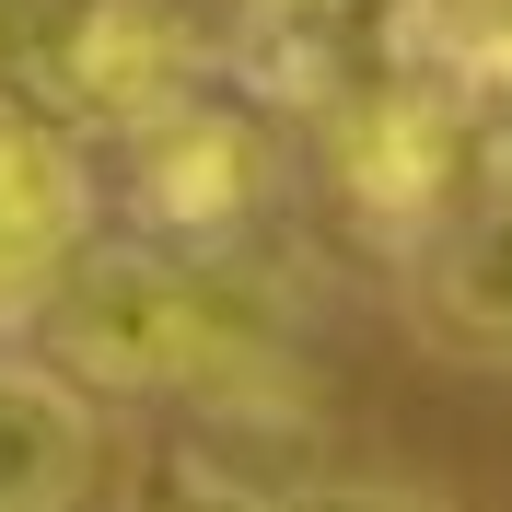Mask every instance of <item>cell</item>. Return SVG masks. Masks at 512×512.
<instances>
[{
    "instance_id": "1",
    "label": "cell",
    "mask_w": 512,
    "mask_h": 512,
    "mask_svg": "<svg viewBox=\"0 0 512 512\" xmlns=\"http://www.w3.org/2000/svg\"><path fill=\"white\" fill-rule=\"evenodd\" d=\"M47 350L70 384H117V396H222V408L291 419V361L280 338L233 303V280L175 268L152 245H82L47 291Z\"/></svg>"
},
{
    "instance_id": "2",
    "label": "cell",
    "mask_w": 512,
    "mask_h": 512,
    "mask_svg": "<svg viewBox=\"0 0 512 512\" xmlns=\"http://www.w3.org/2000/svg\"><path fill=\"white\" fill-rule=\"evenodd\" d=\"M466 140H478L466 94L431 82V70H396V82L338 105V187L384 233H431L454 210V187H466Z\"/></svg>"
},
{
    "instance_id": "3",
    "label": "cell",
    "mask_w": 512,
    "mask_h": 512,
    "mask_svg": "<svg viewBox=\"0 0 512 512\" xmlns=\"http://www.w3.org/2000/svg\"><path fill=\"white\" fill-rule=\"evenodd\" d=\"M94 245V163L47 105H0V338L47 315L59 268Z\"/></svg>"
},
{
    "instance_id": "4",
    "label": "cell",
    "mask_w": 512,
    "mask_h": 512,
    "mask_svg": "<svg viewBox=\"0 0 512 512\" xmlns=\"http://www.w3.org/2000/svg\"><path fill=\"white\" fill-rule=\"evenodd\" d=\"M128 187L163 233H233L268 187V140H256L233 105L210 94H175L152 117H128Z\"/></svg>"
},
{
    "instance_id": "5",
    "label": "cell",
    "mask_w": 512,
    "mask_h": 512,
    "mask_svg": "<svg viewBox=\"0 0 512 512\" xmlns=\"http://www.w3.org/2000/svg\"><path fill=\"white\" fill-rule=\"evenodd\" d=\"M47 70H59V94L70 105H94V117H152V105L187 94V24L163 12V0H59L47 12Z\"/></svg>"
},
{
    "instance_id": "6",
    "label": "cell",
    "mask_w": 512,
    "mask_h": 512,
    "mask_svg": "<svg viewBox=\"0 0 512 512\" xmlns=\"http://www.w3.org/2000/svg\"><path fill=\"white\" fill-rule=\"evenodd\" d=\"M105 466L94 396L47 361H0V512H82Z\"/></svg>"
},
{
    "instance_id": "7",
    "label": "cell",
    "mask_w": 512,
    "mask_h": 512,
    "mask_svg": "<svg viewBox=\"0 0 512 512\" xmlns=\"http://www.w3.org/2000/svg\"><path fill=\"white\" fill-rule=\"evenodd\" d=\"M140 512H280V501H256L245 478H210V466H163L140 489Z\"/></svg>"
},
{
    "instance_id": "8",
    "label": "cell",
    "mask_w": 512,
    "mask_h": 512,
    "mask_svg": "<svg viewBox=\"0 0 512 512\" xmlns=\"http://www.w3.org/2000/svg\"><path fill=\"white\" fill-rule=\"evenodd\" d=\"M291 512H454L443 489H384V478H338V489H303Z\"/></svg>"
},
{
    "instance_id": "9",
    "label": "cell",
    "mask_w": 512,
    "mask_h": 512,
    "mask_svg": "<svg viewBox=\"0 0 512 512\" xmlns=\"http://www.w3.org/2000/svg\"><path fill=\"white\" fill-rule=\"evenodd\" d=\"M47 12H59V0H0V35H12V24H47Z\"/></svg>"
},
{
    "instance_id": "10",
    "label": "cell",
    "mask_w": 512,
    "mask_h": 512,
    "mask_svg": "<svg viewBox=\"0 0 512 512\" xmlns=\"http://www.w3.org/2000/svg\"><path fill=\"white\" fill-rule=\"evenodd\" d=\"M501 361H512V350H501Z\"/></svg>"
}]
</instances>
